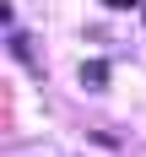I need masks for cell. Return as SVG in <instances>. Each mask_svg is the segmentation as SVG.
<instances>
[{
  "label": "cell",
  "instance_id": "6da1fadb",
  "mask_svg": "<svg viewBox=\"0 0 146 157\" xmlns=\"http://www.w3.org/2000/svg\"><path fill=\"white\" fill-rule=\"evenodd\" d=\"M81 87L103 92V87H108V65H103V60H87V65H81Z\"/></svg>",
  "mask_w": 146,
  "mask_h": 157
},
{
  "label": "cell",
  "instance_id": "7a4b0ae2",
  "mask_svg": "<svg viewBox=\"0 0 146 157\" xmlns=\"http://www.w3.org/2000/svg\"><path fill=\"white\" fill-rule=\"evenodd\" d=\"M103 6H114V11H130V6H141V0H103Z\"/></svg>",
  "mask_w": 146,
  "mask_h": 157
}]
</instances>
